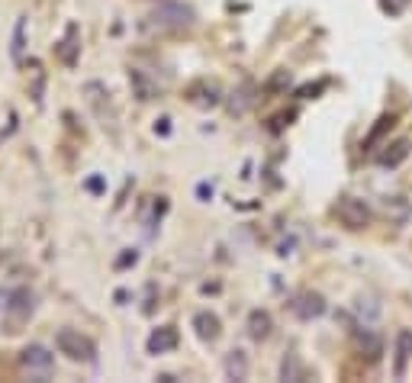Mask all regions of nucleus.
Wrapping results in <instances>:
<instances>
[{
  "label": "nucleus",
  "mask_w": 412,
  "mask_h": 383,
  "mask_svg": "<svg viewBox=\"0 0 412 383\" xmlns=\"http://www.w3.org/2000/svg\"><path fill=\"white\" fill-rule=\"evenodd\" d=\"M174 345H177V329H171V325L152 332V338H148V351L152 354H165V351H171Z\"/></svg>",
  "instance_id": "423d86ee"
},
{
  "label": "nucleus",
  "mask_w": 412,
  "mask_h": 383,
  "mask_svg": "<svg viewBox=\"0 0 412 383\" xmlns=\"http://www.w3.org/2000/svg\"><path fill=\"white\" fill-rule=\"evenodd\" d=\"M412 358V332L399 335V348H397V377L406 374V361Z\"/></svg>",
  "instance_id": "f8f14e48"
},
{
  "label": "nucleus",
  "mask_w": 412,
  "mask_h": 383,
  "mask_svg": "<svg viewBox=\"0 0 412 383\" xmlns=\"http://www.w3.org/2000/svg\"><path fill=\"white\" fill-rule=\"evenodd\" d=\"M193 329H197V335L203 342H216L219 338V319L213 313H197L193 316Z\"/></svg>",
  "instance_id": "0eeeda50"
},
{
  "label": "nucleus",
  "mask_w": 412,
  "mask_h": 383,
  "mask_svg": "<svg viewBox=\"0 0 412 383\" xmlns=\"http://www.w3.org/2000/svg\"><path fill=\"white\" fill-rule=\"evenodd\" d=\"M55 345H58V351L65 354V358L81 361V364H94V358H97L94 342L87 335H81V332H75V329H61L58 335H55Z\"/></svg>",
  "instance_id": "f257e3e1"
},
{
  "label": "nucleus",
  "mask_w": 412,
  "mask_h": 383,
  "mask_svg": "<svg viewBox=\"0 0 412 383\" xmlns=\"http://www.w3.org/2000/svg\"><path fill=\"white\" fill-rule=\"evenodd\" d=\"M77 36H81V32H77V26H68V32H65V39H61V46H58V58L65 65H75L77 62Z\"/></svg>",
  "instance_id": "1a4fd4ad"
},
{
  "label": "nucleus",
  "mask_w": 412,
  "mask_h": 383,
  "mask_svg": "<svg viewBox=\"0 0 412 383\" xmlns=\"http://www.w3.org/2000/svg\"><path fill=\"white\" fill-rule=\"evenodd\" d=\"M148 20L158 30H187V26H193V10L184 4H161Z\"/></svg>",
  "instance_id": "f03ea898"
},
{
  "label": "nucleus",
  "mask_w": 412,
  "mask_h": 383,
  "mask_svg": "<svg viewBox=\"0 0 412 383\" xmlns=\"http://www.w3.org/2000/svg\"><path fill=\"white\" fill-rule=\"evenodd\" d=\"M290 309L300 319H319V316L326 313V299H322L319 293L306 290V293H297V297L290 299Z\"/></svg>",
  "instance_id": "20e7f679"
},
{
  "label": "nucleus",
  "mask_w": 412,
  "mask_h": 383,
  "mask_svg": "<svg viewBox=\"0 0 412 383\" xmlns=\"http://www.w3.org/2000/svg\"><path fill=\"white\" fill-rule=\"evenodd\" d=\"M335 216L348 226V229H364V226H371V219H374L371 207H367L364 200H358V197H342L338 200Z\"/></svg>",
  "instance_id": "7ed1b4c3"
},
{
  "label": "nucleus",
  "mask_w": 412,
  "mask_h": 383,
  "mask_svg": "<svg viewBox=\"0 0 412 383\" xmlns=\"http://www.w3.org/2000/svg\"><path fill=\"white\" fill-rule=\"evenodd\" d=\"M20 361H23V368H26V370H36V374L46 377L49 370H52V361H55V358H52V354H49L42 345H30V348H23V358H20Z\"/></svg>",
  "instance_id": "39448f33"
},
{
  "label": "nucleus",
  "mask_w": 412,
  "mask_h": 383,
  "mask_svg": "<svg viewBox=\"0 0 412 383\" xmlns=\"http://www.w3.org/2000/svg\"><path fill=\"white\" fill-rule=\"evenodd\" d=\"M23 30H26V23L20 20L16 23V36H13V58H20V52H23Z\"/></svg>",
  "instance_id": "a211bd4d"
},
{
  "label": "nucleus",
  "mask_w": 412,
  "mask_h": 383,
  "mask_svg": "<svg viewBox=\"0 0 412 383\" xmlns=\"http://www.w3.org/2000/svg\"><path fill=\"white\" fill-rule=\"evenodd\" d=\"M406 155H409V142H406V138H399L397 145H387V152H383L377 161H380L383 168H397L399 161H406Z\"/></svg>",
  "instance_id": "9b49d317"
},
{
  "label": "nucleus",
  "mask_w": 412,
  "mask_h": 383,
  "mask_svg": "<svg viewBox=\"0 0 412 383\" xmlns=\"http://www.w3.org/2000/svg\"><path fill=\"white\" fill-rule=\"evenodd\" d=\"M390 126H393V116H383L380 123L374 126V132H371V136L364 138V152H374V145H377V142H380L383 136H387V129H390Z\"/></svg>",
  "instance_id": "dca6fc26"
},
{
  "label": "nucleus",
  "mask_w": 412,
  "mask_h": 383,
  "mask_svg": "<svg viewBox=\"0 0 412 383\" xmlns=\"http://www.w3.org/2000/svg\"><path fill=\"white\" fill-rule=\"evenodd\" d=\"M7 313H13V316H20V319H26V316L32 313V293L20 290V293L13 297V303H7Z\"/></svg>",
  "instance_id": "4468645a"
},
{
  "label": "nucleus",
  "mask_w": 412,
  "mask_h": 383,
  "mask_svg": "<svg viewBox=\"0 0 412 383\" xmlns=\"http://www.w3.org/2000/svg\"><path fill=\"white\" fill-rule=\"evenodd\" d=\"M226 374H229L232 380H245V374H248V361H245L242 351L229 354V361H226Z\"/></svg>",
  "instance_id": "ddd939ff"
},
{
  "label": "nucleus",
  "mask_w": 412,
  "mask_h": 383,
  "mask_svg": "<svg viewBox=\"0 0 412 383\" xmlns=\"http://www.w3.org/2000/svg\"><path fill=\"white\" fill-rule=\"evenodd\" d=\"M281 377H283V380H303V364L297 361V354H287V358H283Z\"/></svg>",
  "instance_id": "2eb2a0df"
},
{
  "label": "nucleus",
  "mask_w": 412,
  "mask_h": 383,
  "mask_svg": "<svg viewBox=\"0 0 412 383\" xmlns=\"http://www.w3.org/2000/svg\"><path fill=\"white\" fill-rule=\"evenodd\" d=\"M358 345L371 361L380 358V335H377L371 325H358Z\"/></svg>",
  "instance_id": "6e6552de"
},
{
  "label": "nucleus",
  "mask_w": 412,
  "mask_h": 383,
  "mask_svg": "<svg viewBox=\"0 0 412 383\" xmlns=\"http://www.w3.org/2000/svg\"><path fill=\"white\" fill-rule=\"evenodd\" d=\"M387 213H393L397 219H406V216H409V207H406L399 197H390L387 200Z\"/></svg>",
  "instance_id": "f3484780"
},
{
  "label": "nucleus",
  "mask_w": 412,
  "mask_h": 383,
  "mask_svg": "<svg viewBox=\"0 0 412 383\" xmlns=\"http://www.w3.org/2000/svg\"><path fill=\"white\" fill-rule=\"evenodd\" d=\"M248 335H252L255 342L271 335V316H267L264 309H255V313L248 316Z\"/></svg>",
  "instance_id": "9d476101"
}]
</instances>
